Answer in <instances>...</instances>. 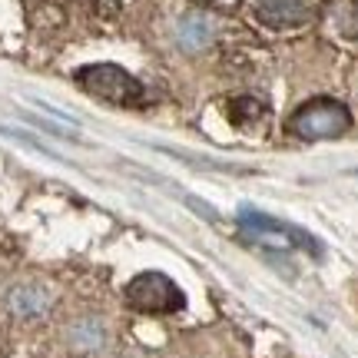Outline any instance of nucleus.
Instances as JSON below:
<instances>
[{
  "mask_svg": "<svg viewBox=\"0 0 358 358\" xmlns=\"http://www.w3.org/2000/svg\"><path fill=\"white\" fill-rule=\"evenodd\" d=\"M7 306H10L13 315H20V319H34V315H43L47 306H50V295L43 285H34V282H27V285H17L7 299Z\"/></svg>",
  "mask_w": 358,
  "mask_h": 358,
  "instance_id": "nucleus-6",
  "label": "nucleus"
},
{
  "mask_svg": "<svg viewBox=\"0 0 358 358\" xmlns=\"http://www.w3.org/2000/svg\"><path fill=\"white\" fill-rule=\"evenodd\" d=\"M256 13L268 27H292L308 17V0H256Z\"/></svg>",
  "mask_w": 358,
  "mask_h": 358,
  "instance_id": "nucleus-5",
  "label": "nucleus"
},
{
  "mask_svg": "<svg viewBox=\"0 0 358 358\" xmlns=\"http://www.w3.org/2000/svg\"><path fill=\"white\" fill-rule=\"evenodd\" d=\"M239 222H243V229L256 232V236H275V239H285L289 245L306 249V252H312L315 259H322V252H325L319 239L308 236L306 229H299V226H292V222H282V219H275V216H266V213H259V209H249V206L239 209Z\"/></svg>",
  "mask_w": 358,
  "mask_h": 358,
  "instance_id": "nucleus-4",
  "label": "nucleus"
},
{
  "mask_svg": "<svg viewBox=\"0 0 358 358\" xmlns=\"http://www.w3.org/2000/svg\"><path fill=\"white\" fill-rule=\"evenodd\" d=\"M352 176H358V166H355V169H352Z\"/></svg>",
  "mask_w": 358,
  "mask_h": 358,
  "instance_id": "nucleus-9",
  "label": "nucleus"
},
{
  "mask_svg": "<svg viewBox=\"0 0 358 358\" xmlns=\"http://www.w3.org/2000/svg\"><path fill=\"white\" fill-rule=\"evenodd\" d=\"M348 127H352V113L338 100H312L302 110H295V116L289 120V129L299 140H335Z\"/></svg>",
  "mask_w": 358,
  "mask_h": 358,
  "instance_id": "nucleus-1",
  "label": "nucleus"
},
{
  "mask_svg": "<svg viewBox=\"0 0 358 358\" xmlns=\"http://www.w3.org/2000/svg\"><path fill=\"white\" fill-rule=\"evenodd\" d=\"M77 83L87 93H93V96H100L106 103H116V106H133V103L143 100L140 80L129 77L123 66H113V64L83 66V70H77Z\"/></svg>",
  "mask_w": 358,
  "mask_h": 358,
  "instance_id": "nucleus-3",
  "label": "nucleus"
},
{
  "mask_svg": "<svg viewBox=\"0 0 358 358\" xmlns=\"http://www.w3.org/2000/svg\"><path fill=\"white\" fill-rule=\"evenodd\" d=\"M127 302L129 308L146 312V315H169V312H179L186 306V295L163 272H140L127 285Z\"/></svg>",
  "mask_w": 358,
  "mask_h": 358,
  "instance_id": "nucleus-2",
  "label": "nucleus"
},
{
  "mask_svg": "<svg viewBox=\"0 0 358 358\" xmlns=\"http://www.w3.org/2000/svg\"><path fill=\"white\" fill-rule=\"evenodd\" d=\"M176 40H179V47H186V50H203L206 43L213 40V24L206 20L203 13H189V17L179 20Z\"/></svg>",
  "mask_w": 358,
  "mask_h": 358,
  "instance_id": "nucleus-7",
  "label": "nucleus"
},
{
  "mask_svg": "<svg viewBox=\"0 0 358 358\" xmlns=\"http://www.w3.org/2000/svg\"><path fill=\"white\" fill-rule=\"evenodd\" d=\"M70 342L77 348H100L103 345V329L96 322H80L70 329Z\"/></svg>",
  "mask_w": 358,
  "mask_h": 358,
  "instance_id": "nucleus-8",
  "label": "nucleus"
}]
</instances>
